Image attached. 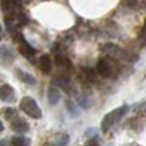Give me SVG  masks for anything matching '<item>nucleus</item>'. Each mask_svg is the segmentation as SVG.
Masks as SVG:
<instances>
[{
  "label": "nucleus",
  "mask_w": 146,
  "mask_h": 146,
  "mask_svg": "<svg viewBox=\"0 0 146 146\" xmlns=\"http://www.w3.org/2000/svg\"><path fill=\"white\" fill-rule=\"evenodd\" d=\"M80 77L83 78L85 81H87V82H94V81H95V74H94V72L88 68H85V67L81 68Z\"/></svg>",
  "instance_id": "2eb2a0df"
},
{
  "label": "nucleus",
  "mask_w": 146,
  "mask_h": 146,
  "mask_svg": "<svg viewBox=\"0 0 146 146\" xmlns=\"http://www.w3.org/2000/svg\"><path fill=\"white\" fill-rule=\"evenodd\" d=\"M0 146H8V144L5 141H0Z\"/></svg>",
  "instance_id": "4be33fe9"
},
{
  "label": "nucleus",
  "mask_w": 146,
  "mask_h": 146,
  "mask_svg": "<svg viewBox=\"0 0 146 146\" xmlns=\"http://www.w3.org/2000/svg\"><path fill=\"white\" fill-rule=\"evenodd\" d=\"M3 129H4V124H3V122L0 121V132H1Z\"/></svg>",
  "instance_id": "412c9836"
},
{
  "label": "nucleus",
  "mask_w": 146,
  "mask_h": 146,
  "mask_svg": "<svg viewBox=\"0 0 146 146\" xmlns=\"http://www.w3.org/2000/svg\"><path fill=\"white\" fill-rule=\"evenodd\" d=\"M96 71H98L99 74L104 78H109L114 74L113 64L105 58L100 59V60L98 62V64H96Z\"/></svg>",
  "instance_id": "20e7f679"
},
{
  "label": "nucleus",
  "mask_w": 146,
  "mask_h": 146,
  "mask_svg": "<svg viewBox=\"0 0 146 146\" xmlns=\"http://www.w3.org/2000/svg\"><path fill=\"white\" fill-rule=\"evenodd\" d=\"M15 74H17V77L19 78L22 82L28 83V85H35L36 80H35V77H33L32 74H30V73H27V72L22 71V69L17 68L15 69Z\"/></svg>",
  "instance_id": "ddd939ff"
},
{
  "label": "nucleus",
  "mask_w": 146,
  "mask_h": 146,
  "mask_svg": "<svg viewBox=\"0 0 146 146\" xmlns=\"http://www.w3.org/2000/svg\"><path fill=\"white\" fill-rule=\"evenodd\" d=\"M140 42H141V45H146V19L144 22V26H142L141 28V32H140Z\"/></svg>",
  "instance_id": "a211bd4d"
},
{
  "label": "nucleus",
  "mask_w": 146,
  "mask_h": 146,
  "mask_svg": "<svg viewBox=\"0 0 146 146\" xmlns=\"http://www.w3.org/2000/svg\"><path fill=\"white\" fill-rule=\"evenodd\" d=\"M0 100L7 101V103H14L15 101V92L14 88L8 83L0 86Z\"/></svg>",
  "instance_id": "423d86ee"
},
{
  "label": "nucleus",
  "mask_w": 146,
  "mask_h": 146,
  "mask_svg": "<svg viewBox=\"0 0 146 146\" xmlns=\"http://www.w3.org/2000/svg\"><path fill=\"white\" fill-rule=\"evenodd\" d=\"M101 53L106 58H111V59H126L127 58L126 51L122 48H119L118 45H114V44H105L101 48Z\"/></svg>",
  "instance_id": "7ed1b4c3"
},
{
  "label": "nucleus",
  "mask_w": 146,
  "mask_h": 146,
  "mask_svg": "<svg viewBox=\"0 0 146 146\" xmlns=\"http://www.w3.org/2000/svg\"><path fill=\"white\" fill-rule=\"evenodd\" d=\"M126 7L136 8L137 7V0H127V1H126Z\"/></svg>",
  "instance_id": "6ab92c4d"
},
{
  "label": "nucleus",
  "mask_w": 146,
  "mask_h": 146,
  "mask_svg": "<svg viewBox=\"0 0 146 146\" xmlns=\"http://www.w3.org/2000/svg\"><path fill=\"white\" fill-rule=\"evenodd\" d=\"M17 41H18V44H19V53L22 54L25 58L31 59L33 55H35V53H36L35 49L32 48L31 44H28L27 40H25V37H22V35L17 38Z\"/></svg>",
  "instance_id": "39448f33"
},
{
  "label": "nucleus",
  "mask_w": 146,
  "mask_h": 146,
  "mask_svg": "<svg viewBox=\"0 0 146 146\" xmlns=\"http://www.w3.org/2000/svg\"><path fill=\"white\" fill-rule=\"evenodd\" d=\"M55 86H58L59 88L64 90L66 92H71V88H72L71 81H69V78L64 74H59L55 77Z\"/></svg>",
  "instance_id": "1a4fd4ad"
},
{
  "label": "nucleus",
  "mask_w": 146,
  "mask_h": 146,
  "mask_svg": "<svg viewBox=\"0 0 146 146\" xmlns=\"http://www.w3.org/2000/svg\"><path fill=\"white\" fill-rule=\"evenodd\" d=\"M38 66H40L41 71L44 73H50L51 68H53V62H51V58L49 55H41L40 59H38Z\"/></svg>",
  "instance_id": "9d476101"
},
{
  "label": "nucleus",
  "mask_w": 146,
  "mask_h": 146,
  "mask_svg": "<svg viewBox=\"0 0 146 146\" xmlns=\"http://www.w3.org/2000/svg\"><path fill=\"white\" fill-rule=\"evenodd\" d=\"M19 108L23 113L27 114L28 117H31L33 119H40L42 117V113H41V109L38 106V104L32 98H30V96H26V98H23L21 100Z\"/></svg>",
  "instance_id": "f03ea898"
},
{
  "label": "nucleus",
  "mask_w": 146,
  "mask_h": 146,
  "mask_svg": "<svg viewBox=\"0 0 146 146\" xmlns=\"http://www.w3.org/2000/svg\"><path fill=\"white\" fill-rule=\"evenodd\" d=\"M48 99H49V103L51 105H55L56 103L59 101L60 99V92H59V87L58 86H50L48 91Z\"/></svg>",
  "instance_id": "f8f14e48"
},
{
  "label": "nucleus",
  "mask_w": 146,
  "mask_h": 146,
  "mask_svg": "<svg viewBox=\"0 0 146 146\" xmlns=\"http://www.w3.org/2000/svg\"><path fill=\"white\" fill-rule=\"evenodd\" d=\"M10 127H12L13 131L21 132V133H23V132H27L28 128H30V126H28L27 122H26L25 119L19 118V117H17L15 119H13V121L10 122Z\"/></svg>",
  "instance_id": "6e6552de"
},
{
  "label": "nucleus",
  "mask_w": 146,
  "mask_h": 146,
  "mask_svg": "<svg viewBox=\"0 0 146 146\" xmlns=\"http://www.w3.org/2000/svg\"><path fill=\"white\" fill-rule=\"evenodd\" d=\"M12 145L13 146H30V140L26 139V137H13L12 139Z\"/></svg>",
  "instance_id": "f3484780"
},
{
  "label": "nucleus",
  "mask_w": 146,
  "mask_h": 146,
  "mask_svg": "<svg viewBox=\"0 0 146 146\" xmlns=\"http://www.w3.org/2000/svg\"><path fill=\"white\" fill-rule=\"evenodd\" d=\"M0 60L4 63H10L14 60V53L9 46H1L0 48Z\"/></svg>",
  "instance_id": "9b49d317"
},
{
  "label": "nucleus",
  "mask_w": 146,
  "mask_h": 146,
  "mask_svg": "<svg viewBox=\"0 0 146 146\" xmlns=\"http://www.w3.org/2000/svg\"><path fill=\"white\" fill-rule=\"evenodd\" d=\"M69 142V136L66 133L59 135L55 139H53L51 141H49V144L46 146H67Z\"/></svg>",
  "instance_id": "4468645a"
},
{
  "label": "nucleus",
  "mask_w": 146,
  "mask_h": 146,
  "mask_svg": "<svg viewBox=\"0 0 146 146\" xmlns=\"http://www.w3.org/2000/svg\"><path fill=\"white\" fill-rule=\"evenodd\" d=\"M1 38H3V27L0 25V41H1Z\"/></svg>",
  "instance_id": "aec40b11"
},
{
  "label": "nucleus",
  "mask_w": 146,
  "mask_h": 146,
  "mask_svg": "<svg viewBox=\"0 0 146 146\" xmlns=\"http://www.w3.org/2000/svg\"><path fill=\"white\" fill-rule=\"evenodd\" d=\"M127 110H128V106L123 105V106H119V108L111 110L110 113H108L103 118V121H101V131H103L104 133H106V132L127 113Z\"/></svg>",
  "instance_id": "f257e3e1"
},
{
  "label": "nucleus",
  "mask_w": 146,
  "mask_h": 146,
  "mask_svg": "<svg viewBox=\"0 0 146 146\" xmlns=\"http://www.w3.org/2000/svg\"><path fill=\"white\" fill-rule=\"evenodd\" d=\"M3 115L5 117V119H8L9 122H12L13 119L17 118V110L14 108H4L3 110Z\"/></svg>",
  "instance_id": "dca6fc26"
},
{
  "label": "nucleus",
  "mask_w": 146,
  "mask_h": 146,
  "mask_svg": "<svg viewBox=\"0 0 146 146\" xmlns=\"http://www.w3.org/2000/svg\"><path fill=\"white\" fill-rule=\"evenodd\" d=\"M55 66L58 67V68L63 69V71H67V72L73 71V64H72L71 59L66 55H62V54L55 55Z\"/></svg>",
  "instance_id": "0eeeda50"
}]
</instances>
